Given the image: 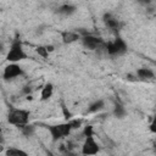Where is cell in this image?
Instances as JSON below:
<instances>
[{
  "mask_svg": "<svg viewBox=\"0 0 156 156\" xmlns=\"http://www.w3.org/2000/svg\"><path fill=\"white\" fill-rule=\"evenodd\" d=\"M30 112L23 108H11L7 113V122L10 124L17 126L18 128L28 124Z\"/></svg>",
  "mask_w": 156,
  "mask_h": 156,
  "instance_id": "obj_1",
  "label": "cell"
},
{
  "mask_svg": "<svg viewBox=\"0 0 156 156\" xmlns=\"http://www.w3.org/2000/svg\"><path fill=\"white\" fill-rule=\"evenodd\" d=\"M52 93H54V85H52L51 83H46V84L43 87V89H41L40 99H41L43 101H45V100H49V99L51 98Z\"/></svg>",
  "mask_w": 156,
  "mask_h": 156,
  "instance_id": "obj_9",
  "label": "cell"
},
{
  "mask_svg": "<svg viewBox=\"0 0 156 156\" xmlns=\"http://www.w3.org/2000/svg\"><path fill=\"white\" fill-rule=\"evenodd\" d=\"M62 155H63V156H78L77 154H73L71 150H63Z\"/></svg>",
  "mask_w": 156,
  "mask_h": 156,
  "instance_id": "obj_21",
  "label": "cell"
},
{
  "mask_svg": "<svg viewBox=\"0 0 156 156\" xmlns=\"http://www.w3.org/2000/svg\"><path fill=\"white\" fill-rule=\"evenodd\" d=\"M74 11H76V6H73V5H71V4H63V5L60 6L58 10H57L58 13H61V15H66V16L72 15Z\"/></svg>",
  "mask_w": 156,
  "mask_h": 156,
  "instance_id": "obj_11",
  "label": "cell"
},
{
  "mask_svg": "<svg viewBox=\"0 0 156 156\" xmlns=\"http://www.w3.org/2000/svg\"><path fill=\"white\" fill-rule=\"evenodd\" d=\"M50 134H51V138L54 141L58 140V139H62L67 135H69L72 128L69 126V123H60V124H55V126H49L48 127Z\"/></svg>",
  "mask_w": 156,
  "mask_h": 156,
  "instance_id": "obj_3",
  "label": "cell"
},
{
  "mask_svg": "<svg viewBox=\"0 0 156 156\" xmlns=\"http://www.w3.org/2000/svg\"><path fill=\"white\" fill-rule=\"evenodd\" d=\"M6 156H28V154L22 150V149H17V147H9L5 151Z\"/></svg>",
  "mask_w": 156,
  "mask_h": 156,
  "instance_id": "obj_12",
  "label": "cell"
},
{
  "mask_svg": "<svg viewBox=\"0 0 156 156\" xmlns=\"http://www.w3.org/2000/svg\"><path fill=\"white\" fill-rule=\"evenodd\" d=\"M48 156H55L54 154H51V152H48Z\"/></svg>",
  "mask_w": 156,
  "mask_h": 156,
  "instance_id": "obj_23",
  "label": "cell"
},
{
  "mask_svg": "<svg viewBox=\"0 0 156 156\" xmlns=\"http://www.w3.org/2000/svg\"><path fill=\"white\" fill-rule=\"evenodd\" d=\"M62 111H63V115H65V117H66L67 119H72V113L67 110V107H66L65 105H62Z\"/></svg>",
  "mask_w": 156,
  "mask_h": 156,
  "instance_id": "obj_20",
  "label": "cell"
},
{
  "mask_svg": "<svg viewBox=\"0 0 156 156\" xmlns=\"http://www.w3.org/2000/svg\"><path fill=\"white\" fill-rule=\"evenodd\" d=\"M35 51H37V54H38V55H40V56H41V57H44V58H46V57H48V55H49V52H48V50H46V46H43V45L37 46Z\"/></svg>",
  "mask_w": 156,
  "mask_h": 156,
  "instance_id": "obj_17",
  "label": "cell"
},
{
  "mask_svg": "<svg viewBox=\"0 0 156 156\" xmlns=\"http://www.w3.org/2000/svg\"><path fill=\"white\" fill-rule=\"evenodd\" d=\"M106 51L108 55L111 56H118V55H123L127 51V44L124 43V40L122 38H116L112 41H108L106 44Z\"/></svg>",
  "mask_w": 156,
  "mask_h": 156,
  "instance_id": "obj_4",
  "label": "cell"
},
{
  "mask_svg": "<svg viewBox=\"0 0 156 156\" xmlns=\"http://www.w3.org/2000/svg\"><path fill=\"white\" fill-rule=\"evenodd\" d=\"M82 43H83V45L87 48V49H89V50H96V49H99L101 45H104V40H102V38H100V37H95V35H84L83 38H82Z\"/></svg>",
  "mask_w": 156,
  "mask_h": 156,
  "instance_id": "obj_7",
  "label": "cell"
},
{
  "mask_svg": "<svg viewBox=\"0 0 156 156\" xmlns=\"http://www.w3.org/2000/svg\"><path fill=\"white\" fill-rule=\"evenodd\" d=\"M104 22H105V24H106L110 29H112V30H118V29L121 28L119 21H118L116 17H113L111 13H105V15H104Z\"/></svg>",
  "mask_w": 156,
  "mask_h": 156,
  "instance_id": "obj_8",
  "label": "cell"
},
{
  "mask_svg": "<svg viewBox=\"0 0 156 156\" xmlns=\"http://www.w3.org/2000/svg\"><path fill=\"white\" fill-rule=\"evenodd\" d=\"M27 58V54L24 52L23 50V46H22V43L20 40H15L6 55V60L10 61V62H18V61H22V60H26Z\"/></svg>",
  "mask_w": 156,
  "mask_h": 156,
  "instance_id": "obj_2",
  "label": "cell"
},
{
  "mask_svg": "<svg viewBox=\"0 0 156 156\" xmlns=\"http://www.w3.org/2000/svg\"><path fill=\"white\" fill-rule=\"evenodd\" d=\"M113 115H115L117 118H123V117L126 116V108H124L121 104H115Z\"/></svg>",
  "mask_w": 156,
  "mask_h": 156,
  "instance_id": "obj_14",
  "label": "cell"
},
{
  "mask_svg": "<svg viewBox=\"0 0 156 156\" xmlns=\"http://www.w3.org/2000/svg\"><path fill=\"white\" fill-rule=\"evenodd\" d=\"M0 140H1V133H0Z\"/></svg>",
  "mask_w": 156,
  "mask_h": 156,
  "instance_id": "obj_24",
  "label": "cell"
},
{
  "mask_svg": "<svg viewBox=\"0 0 156 156\" xmlns=\"http://www.w3.org/2000/svg\"><path fill=\"white\" fill-rule=\"evenodd\" d=\"M100 147L98 145V143L94 139V135L90 136H85V140L82 145V155L84 156H94L99 152Z\"/></svg>",
  "mask_w": 156,
  "mask_h": 156,
  "instance_id": "obj_5",
  "label": "cell"
},
{
  "mask_svg": "<svg viewBox=\"0 0 156 156\" xmlns=\"http://www.w3.org/2000/svg\"><path fill=\"white\" fill-rule=\"evenodd\" d=\"M79 39V34L74 33V32H63L62 33V40L63 43L66 44H69V43H73L76 40Z\"/></svg>",
  "mask_w": 156,
  "mask_h": 156,
  "instance_id": "obj_10",
  "label": "cell"
},
{
  "mask_svg": "<svg viewBox=\"0 0 156 156\" xmlns=\"http://www.w3.org/2000/svg\"><path fill=\"white\" fill-rule=\"evenodd\" d=\"M102 107H104V101H102V100H98V101H95L94 104L90 105L88 112H90V113H93V112H98V111H100Z\"/></svg>",
  "mask_w": 156,
  "mask_h": 156,
  "instance_id": "obj_15",
  "label": "cell"
},
{
  "mask_svg": "<svg viewBox=\"0 0 156 156\" xmlns=\"http://www.w3.org/2000/svg\"><path fill=\"white\" fill-rule=\"evenodd\" d=\"M46 50H48V52H51V51H54V46L52 45H48L46 46Z\"/></svg>",
  "mask_w": 156,
  "mask_h": 156,
  "instance_id": "obj_22",
  "label": "cell"
},
{
  "mask_svg": "<svg viewBox=\"0 0 156 156\" xmlns=\"http://www.w3.org/2000/svg\"><path fill=\"white\" fill-rule=\"evenodd\" d=\"M21 129H22V133L24 135H28V136L34 133V126H32V124H26V126L21 127Z\"/></svg>",
  "mask_w": 156,
  "mask_h": 156,
  "instance_id": "obj_16",
  "label": "cell"
},
{
  "mask_svg": "<svg viewBox=\"0 0 156 156\" xmlns=\"http://www.w3.org/2000/svg\"><path fill=\"white\" fill-rule=\"evenodd\" d=\"M83 134L84 136H90V135H94V130H93V126H87L83 130Z\"/></svg>",
  "mask_w": 156,
  "mask_h": 156,
  "instance_id": "obj_19",
  "label": "cell"
},
{
  "mask_svg": "<svg viewBox=\"0 0 156 156\" xmlns=\"http://www.w3.org/2000/svg\"><path fill=\"white\" fill-rule=\"evenodd\" d=\"M68 123H69V126H71L72 129H77V128L80 127V124H82V119H69Z\"/></svg>",
  "mask_w": 156,
  "mask_h": 156,
  "instance_id": "obj_18",
  "label": "cell"
},
{
  "mask_svg": "<svg viewBox=\"0 0 156 156\" xmlns=\"http://www.w3.org/2000/svg\"><path fill=\"white\" fill-rule=\"evenodd\" d=\"M24 71L22 69V67L17 63H10L4 68V73H2V78L5 80H11L15 79L16 77L23 76Z\"/></svg>",
  "mask_w": 156,
  "mask_h": 156,
  "instance_id": "obj_6",
  "label": "cell"
},
{
  "mask_svg": "<svg viewBox=\"0 0 156 156\" xmlns=\"http://www.w3.org/2000/svg\"><path fill=\"white\" fill-rule=\"evenodd\" d=\"M136 74H138V77H140V78H149V79H151V78H154V72L151 71V69H149V68H139L138 71H136Z\"/></svg>",
  "mask_w": 156,
  "mask_h": 156,
  "instance_id": "obj_13",
  "label": "cell"
}]
</instances>
